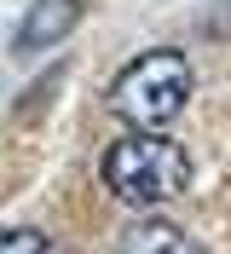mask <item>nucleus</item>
<instances>
[{
    "label": "nucleus",
    "instance_id": "obj_1",
    "mask_svg": "<svg viewBox=\"0 0 231 254\" xmlns=\"http://www.w3.org/2000/svg\"><path fill=\"white\" fill-rule=\"evenodd\" d=\"M104 185L127 208H156L191 185V156L168 133H127L104 150Z\"/></svg>",
    "mask_w": 231,
    "mask_h": 254
},
{
    "label": "nucleus",
    "instance_id": "obj_2",
    "mask_svg": "<svg viewBox=\"0 0 231 254\" xmlns=\"http://www.w3.org/2000/svg\"><path fill=\"white\" fill-rule=\"evenodd\" d=\"M185 98H191V64H185V52L156 47V52H139L122 75H116L110 110L122 116L133 133H162L185 110Z\"/></svg>",
    "mask_w": 231,
    "mask_h": 254
},
{
    "label": "nucleus",
    "instance_id": "obj_3",
    "mask_svg": "<svg viewBox=\"0 0 231 254\" xmlns=\"http://www.w3.org/2000/svg\"><path fill=\"white\" fill-rule=\"evenodd\" d=\"M76 17H81V0H35L23 29H17V52H41L52 41H64L76 29Z\"/></svg>",
    "mask_w": 231,
    "mask_h": 254
},
{
    "label": "nucleus",
    "instance_id": "obj_4",
    "mask_svg": "<svg viewBox=\"0 0 231 254\" xmlns=\"http://www.w3.org/2000/svg\"><path fill=\"white\" fill-rule=\"evenodd\" d=\"M122 254H202V249L168 220H133L122 237Z\"/></svg>",
    "mask_w": 231,
    "mask_h": 254
},
{
    "label": "nucleus",
    "instance_id": "obj_5",
    "mask_svg": "<svg viewBox=\"0 0 231 254\" xmlns=\"http://www.w3.org/2000/svg\"><path fill=\"white\" fill-rule=\"evenodd\" d=\"M0 254H46V237H41V231H29V225H17V231H6Z\"/></svg>",
    "mask_w": 231,
    "mask_h": 254
}]
</instances>
